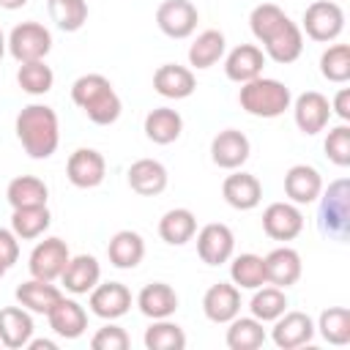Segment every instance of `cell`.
<instances>
[{"mask_svg":"<svg viewBox=\"0 0 350 350\" xmlns=\"http://www.w3.org/2000/svg\"><path fill=\"white\" fill-rule=\"evenodd\" d=\"M142 131L153 145H172L183 134V118L172 107H156L145 115Z\"/></svg>","mask_w":350,"mask_h":350,"instance_id":"cell-30","label":"cell"},{"mask_svg":"<svg viewBox=\"0 0 350 350\" xmlns=\"http://www.w3.org/2000/svg\"><path fill=\"white\" fill-rule=\"evenodd\" d=\"M66 175L77 189H96L107 178V161L96 148H77L66 161Z\"/></svg>","mask_w":350,"mask_h":350,"instance_id":"cell-14","label":"cell"},{"mask_svg":"<svg viewBox=\"0 0 350 350\" xmlns=\"http://www.w3.org/2000/svg\"><path fill=\"white\" fill-rule=\"evenodd\" d=\"M287 295H284V290L282 287H276V284H262V287H257L254 290V295H252V301H249V312H252V317H257L260 323H273L279 314H284L287 312Z\"/></svg>","mask_w":350,"mask_h":350,"instance_id":"cell-38","label":"cell"},{"mask_svg":"<svg viewBox=\"0 0 350 350\" xmlns=\"http://www.w3.org/2000/svg\"><path fill=\"white\" fill-rule=\"evenodd\" d=\"M131 304H134L131 290L123 282H98L88 293V306L101 320H118V317L129 314Z\"/></svg>","mask_w":350,"mask_h":350,"instance_id":"cell-10","label":"cell"},{"mask_svg":"<svg viewBox=\"0 0 350 350\" xmlns=\"http://www.w3.org/2000/svg\"><path fill=\"white\" fill-rule=\"evenodd\" d=\"M8 52V38H5V33L0 30V60H3V55Z\"/></svg>","mask_w":350,"mask_h":350,"instance_id":"cell-50","label":"cell"},{"mask_svg":"<svg viewBox=\"0 0 350 350\" xmlns=\"http://www.w3.org/2000/svg\"><path fill=\"white\" fill-rule=\"evenodd\" d=\"M71 101L96 126H112L123 112V101H120V96L115 93L112 82L104 74H82V77H77L71 82Z\"/></svg>","mask_w":350,"mask_h":350,"instance_id":"cell-2","label":"cell"},{"mask_svg":"<svg viewBox=\"0 0 350 350\" xmlns=\"http://www.w3.org/2000/svg\"><path fill=\"white\" fill-rule=\"evenodd\" d=\"M5 200L11 208H27V205H46L49 186L36 175H16L5 186Z\"/></svg>","mask_w":350,"mask_h":350,"instance_id":"cell-33","label":"cell"},{"mask_svg":"<svg viewBox=\"0 0 350 350\" xmlns=\"http://www.w3.org/2000/svg\"><path fill=\"white\" fill-rule=\"evenodd\" d=\"M238 104H241V109L246 115L271 120V118H279V115H284L290 109L293 93H290V88L284 82H279L273 77H254V79L241 85Z\"/></svg>","mask_w":350,"mask_h":350,"instance_id":"cell-3","label":"cell"},{"mask_svg":"<svg viewBox=\"0 0 350 350\" xmlns=\"http://www.w3.org/2000/svg\"><path fill=\"white\" fill-rule=\"evenodd\" d=\"M27 350H57V342H52V339H36V336H30V342H27Z\"/></svg>","mask_w":350,"mask_h":350,"instance_id":"cell-48","label":"cell"},{"mask_svg":"<svg viewBox=\"0 0 350 350\" xmlns=\"http://www.w3.org/2000/svg\"><path fill=\"white\" fill-rule=\"evenodd\" d=\"M52 224V213L46 205H27V208H14L11 213V230L19 241H36L41 238Z\"/></svg>","mask_w":350,"mask_h":350,"instance_id":"cell-34","label":"cell"},{"mask_svg":"<svg viewBox=\"0 0 350 350\" xmlns=\"http://www.w3.org/2000/svg\"><path fill=\"white\" fill-rule=\"evenodd\" d=\"M0 260L11 268L19 260V238L14 235V230L0 227Z\"/></svg>","mask_w":350,"mask_h":350,"instance_id":"cell-46","label":"cell"},{"mask_svg":"<svg viewBox=\"0 0 350 350\" xmlns=\"http://www.w3.org/2000/svg\"><path fill=\"white\" fill-rule=\"evenodd\" d=\"M46 11L63 33H77L88 22V0H46Z\"/></svg>","mask_w":350,"mask_h":350,"instance_id":"cell-41","label":"cell"},{"mask_svg":"<svg viewBox=\"0 0 350 350\" xmlns=\"http://www.w3.org/2000/svg\"><path fill=\"white\" fill-rule=\"evenodd\" d=\"M46 320H49V328L60 339H79L88 331V312H85V306L79 301H74V298H66V295L49 309Z\"/></svg>","mask_w":350,"mask_h":350,"instance_id":"cell-24","label":"cell"},{"mask_svg":"<svg viewBox=\"0 0 350 350\" xmlns=\"http://www.w3.org/2000/svg\"><path fill=\"white\" fill-rule=\"evenodd\" d=\"M230 328H227V334H224V342H227V347L230 350H257V347H262V342H265V323H260L257 317H232L230 323H227Z\"/></svg>","mask_w":350,"mask_h":350,"instance_id":"cell-36","label":"cell"},{"mask_svg":"<svg viewBox=\"0 0 350 350\" xmlns=\"http://www.w3.org/2000/svg\"><path fill=\"white\" fill-rule=\"evenodd\" d=\"M304 230V213L295 202H271L262 211V232L273 241H293Z\"/></svg>","mask_w":350,"mask_h":350,"instance_id":"cell-15","label":"cell"},{"mask_svg":"<svg viewBox=\"0 0 350 350\" xmlns=\"http://www.w3.org/2000/svg\"><path fill=\"white\" fill-rule=\"evenodd\" d=\"M221 197L235 211H254L262 200V183L252 172L232 170V175H227L221 183Z\"/></svg>","mask_w":350,"mask_h":350,"instance_id":"cell-19","label":"cell"},{"mask_svg":"<svg viewBox=\"0 0 350 350\" xmlns=\"http://www.w3.org/2000/svg\"><path fill=\"white\" fill-rule=\"evenodd\" d=\"M16 85L27 96H46L52 90V85H55V71L44 60L19 63V68H16Z\"/></svg>","mask_w":350,"mask_h":350,"instance_id":"cell-40","label":"cell"},{"mask_svg":"<svg viewBox=\"0 0 350 350\" xmlns=\"http://www.w3.org/2000/svg\"><path fill=\"white\" fill-rule=\"evenodd\" d=\"M137 306L148 320L172 317L178 309V293L167 282H150L137 293Z\"/></svg>","mask_w":350,"mask_h":350,"instance_id":"cell-27","label":"cell"},{"mask_svg":"<svg viewBox=\"0 0 350 350\" xmlns=\"http://www.w3.org/2000/svg\"><path fill=\"white\" fill-rule=\"evenodd\" d=\"M126 180H129L131 191H137L139 197H156L167 189L170 172L159 159H137L126 170Z\"/></svg>","mask_w":350,"mask_h":350,"instance_id":"cell-21","label":"cell"},{"mask_svg":"<svg viewBox=\"0 0 350 350\" xmlns=\"http://www.w3.org/2000/svg\"><path fill=\"white\" fill-rule=\"evenodd\" d=\"M262 260H265V282L268 284H276L282 290L293 287L301 279V273H304L301 254L293 246H276Z\"/></svg>","mask_w":350,"mask_h":350,"instance_id":"cell-20","label":"cell"},{"mask_svg":"<svg viewBox=\"0 0 350 350\" xmlns=\"http://www.w3.org/2000/svg\"><path fill=\"white\" fill-rule=\"evenodd\" d=\"M197 232V216L189 208H170L159 219V235L170 246H183Z\"/></svg>","mask_w":350,"mask_h":350,"instance_id":"cell-32","label":"cell"},{"mask_svg":"<svg viewBox=\"0 0 350 350\" xmlns=\"http://www.w3.org/2000/svg\"><path fill=\"white\" fill-rule=\"evenodd\" d=\"M271 339L279 350H295V347H304L314 339V320L306 314V312H284L273 320V328H271Z\"/></svg>","mask_w":350,"mask_h":350,"instance_id":"cell-13","label":"cell"},{"mask_svg":"<svg viewBox=\"0 0 350 350\" xmlns=\"http://www.w3.org/2000/svg\"><path fill=\"white\" fill-rule=\"evenodd\" d=\"M323 191V175L312 164H293L284 172V194L295 205H309L317 202Z\"/></svg>","mask_w":350,"mask_h":350,"instance_id":"cell-23","label":"cell"},{"mask_svg":"<svg viewBox=\"0 0 350 350\" xmlns=\"http://www.w3.org/2000/svg\"><path fill=\"white\" fill-rule=\"evenodd\" d=\"M314 334H320L328 345H347L350 342V309L347 306H328L320 312L314 323Z\"/></svg>","mask_w":350,"mask_h":350,"instance_id":"cell-37","label":"cell"},{"mask_svg":"<svg viewBox=\"0 0 350 350\" xmlns=\"http://www.w3.org/2000/svg\"><path fill=\"white\" fill-rule=\"evenodd\" d=\"M202 312L211 323L227 325L232 317L241 314V290L232 282H216L202 295Z\"/></svg>","mask_w":350,"mask_h":350,"instance_id":"cell-16","label":"cell"},{"mask_svg":"<svg viewBox=\"0 0 350 350\" xmlns=\"http://www.w3.org/2000/svg\"><path fill=\"white\" fill-rule=\"evenodd\" d=\"M331 112H336V118H339L342 123L350 120V88H339V90H336V96H334V101H331Z\"/></svg>","mask_w":350,"mask_h":350,"instance_id":"cell-47","label":"cell"},{"mask_svg":"<svg viewBox=\"0 0 350 350\" xmlns=\"http://www.w3.org/2000/svg\"><path fill=\"white\" fill-rule=\"evenodd\" d=\"M230 282L238 290H257L265 282V260L254 252H243L238 257H230Z\"/></svg>","mask_w":350,"mask_h":350,"instance_id":"cell-35","label":"cell"},{"mask_svg":"<svg viewBox=\"0 0 350 350\" xmlns=\"http://www.w3.org/2000/svg\"><path fill=\"white\" fill-rule=\"evenodd\" d=\"M252 153V142L243 131L238 129H221L213 139H211V161L219 167V170H241L246 164Z\"/></svg>","mask_w":350,"mask_h":350,"instance_id":"cell-11","label":"cell"},{"mask_svg":"<svg viewBox=\"0 0 350 350\" xmlns=\"http://www.w3.org/2000/svg\"><path fill=\"white\" fill-rule=\"evenodd\" d=\"M33 312L25 306H3L0 309V345L8 350H22L27 347L33 336Z\"/></svg>","mask_w":350,"mask_h":350,"instance_id":"cell-25","label":"cell"},{"mask_svg":"<svg viewBox=\"0 0 350 350\" xmlns=\"http://www.w3.org/2000/svg\"><path fill=\"white\" fill-rule=\"evenodd\" d=\"M25 5H27V0H0V8H5V11H16Z\"/></svg>","mask_w":350,"mask_h":350,"instance_id":"cell-49","label":"cell"},{"mask_svg":"<svg viewBox=\"0 0 350 350\" xmlns=\"http://www.w3.org/2000/svg\"><path fill=\"white\" fill-rule=\"evenodd\" d=\"M290 109H293V118H295V126H298V131L301 134H306V137H314V134H320V131H325V126H328V120H331V101L320 93V90H306V93H301L293 104H290Z\"/></svg>","mask_w":350,"mask_h":350,"instance_id":"cell-8","label":"cell"},{"mask_svg":"<svg viewBox=\"0 0 350 350\" xmlns=\"http://www.w3.org/2000/svg\"><path fill=\"white\" fill-rule=\"evenodd\" d=\"M320 74H323V79H328L334 85H345L350 79V46L331 44L320 55Z\"/></svg>","mask_w":350,"mask_h":350,"instance_id":"cell-43","label":"cell"},{"mask_svg":"<svg viewBox=\"0 0 350 350\" xmlns=\"http://www.w3.org/2000/svg\"><path fill=\"white\" fill-rule=\"evenodd\" d=\"M200 11L191 0H164L156 8V25L167 38H189L197 30Z\"/></svg>","mask_w":350,"mask_h":350,"instance_id":"cell-9","label":"cell"},{"mask_svg":"<svg viewBox=\"0 0 350 350\" xmlns=\"http://www.w3.org/2000/svg\"><path fill=\"white\" fill-rule=\"evenodd\" d=\"M68 257H71V252H68L66 241L57 238V235H49V238L38 241L33 246V252L27 257V271L36 279L57 282L60 273H63V268H66V262H68Z\"/></svg>","mask_w":350,"mask_h":350,"instance_id":"cell-7","label":"cell"},{"mask_svg":"<svg viewBox=\"0 0 350 350\" xmlns=\"http://www.w3.org/2000/svg\"><path fill=\"white\" fill-rule=\"evenodd\" d=\"M345 30V11L336 0H314L306 5L301 19V33L317 44H331Z\"/></svg>","mask_w":350,"mask_h":350,"instance_id":"cell-5","label":"cell"},{"mask_svg":"<svg viewBox=\"0 0 350 350\" xmlns=\"http://www.w3.org/2000/svg\"><path fill=\"white\" fill-rule=\"evenodd\" d=\"M8 38V55L16 63H30V60H44L52 52V33L41 22H19L14 30L5 36Z\"/></svg>","mask_w":350,"mask_h":350,"instance_id":"cell-6","label":"cell"},{"mask_svg":"<svg viewBox=\"0 0 350 350\" xmlns=\"http://www.w3.org/2000/svg\"><path fill=\"white\" fill-rule=\"evenodd\" d=\"M16 301H19V306H25L27 312H33V314H49V309L63 298V290L57 287V284H52V282H46V279H36V276H30L27 282H22L19 287H16Z\"/></svg>","mask_w":350,"mask_h":350,"instance_id":"cell-28","label":"cell"},{"mask_svg":"<svg viewBox=\"0 0 350 350\" xmlns=\"http://www.w3.org/2000/svg\"><path fill=\"white\" fill-rule=\"evenodd\" d=\"M14 131L25 153L36 161L49 159L60 145V120L57 112L46 104H27L14 120Z\"/></svg>","mask_w":350,"mask_h":350,"instance_id":"cell-1","label":"cell"},{"mask_svg":"<svg viewBox=\"0 0 350 350\" xmlns=\"http://www.w3.org/2000/svg\"><path fill=\"white\" fill-rule=\"evenodd\" d=\"M265 52L257 44H238L235 49L224 52V74L230 82H249L254 77H262L265 68Z\"/></svg>","mask_w":350,"mask_h":350,"instance_id":"cell-17","label":"cell"},{"mask_svg":"<svg viewBox=\"0 0 350 350\" xmlns=\"http://www.w3.org/2000/svg\"><path fill=\"white\" fill-rule=\"evenodd\" d=\"M129 345H131V339H129L126 328L115 325L112 320H109L107 325H101V328L90 336V347H93V350H126Z\"/></svg>","mask_w":350,"mask_h":350,"instance_id":"cell-45","label":"cell"},{"mask_svg":"<svg viewBox=\"0 0 350 350\" xmlns=\"http://www.w3.org/2000/svg\"><path fill=\"white\" fill-rule=\"evenodd\" d=\"M5 271H8V265H5V262H3V260H0V279H3V276H5Z\"/></svg>","mask_w":350,"mask_h":350,"instance_id":"cell-51","label":"cell"},{"mask_svg":"<svg viewBox=\"0 0 350 350\" xmlns=\"http://www.w3.org/2000/svg\"><path fill=\"white\" fill-rule=\"evenodd\" d=\"M107 257L115 268L131 271L145 257V238L137 230H118L107 243Z\"/></svg>","mask_w":350,"mask_h":350,"instance_id":"cell-29","label":"cell"},{"mask_svg":"<svg viewBox=\"0 0 350 350\" xmlns=\"http://www.w3.org/2000/svg\"><path fill=\"white\" fill-rule=\"evenodd\" d=\"M142 342H145L148 350H183L186 347V334L178 323L164 317V320H153L145 328Z\"/></svg>","mask_w":350,"mask_h":350,"instance_id":"cell-39","label":"cell"},{"mask_svg":"<svg viewBox=\"0 0 350 350\" xmlns=\"http://www.w3.org/2000/svg\"><path fill=\"white\" fill-rule=\"evenodd\" d=\"M224 52H227V38H224V33L208 27V30L197 33V38L189 44V66L205 71V68L216 66V63L224 57Z\"/></svg>","mask_w":350,"mask_h":350,"instance_id":"cell-31","label":"cell"},{"mask_svg":"<svg viewBox=\"0 0 350 350\" xmlns=\"http://www.w3.org/2000/svg\"><path fill=\"white\" fill-rule=\"evenodd\" d=\"M260 49L265 52L268 60H273L279 66L295 63L301 57V52H304V33H301V27L293 19H287Z\"/></svg>","mask_w":350,"mask_h":350,"instance_id":"cell-26","label":"cell"},{"mask_svg":"<svg viewBox=\"0 0 350 350\" xmlns=\"http://www.w3.org/2000/svg\"><path fill=\"white\" fill-rule=\"evenodd\" d=\"M287 19H290V16H287L276 3H260V5H254L252 14H249V27H252V36H254L260 44H265Z\"/></svg>","mask_w":350,"mask_h":350,"instance_id":"cell-42","label":"cell"},{"mask_svg":"<svg viewBox=\"0 0 350 350\" xmlns=\"http://www.w3.org/2000/svg\"><path fill=\"white\" fill-rule=\"evenodd\" d=\"M153 90L164 98H172V101H180V98H189L194 90H197V77L191 68L186 66H178V63H164L156 68L153 74Z\"/></svg>","mask_w":350,"mask_h":350,"instance_id":"cell-22","label":"cell"},{"mask_svg":"<svg viewBox=\"0 0 350 350\" xmlns=\"http://www.w3.org/2000/svg\"><path fill=\"white\" fill-rule=\"evenodd\" d=\"M320 211H317V227L323 235L334 241H347L350 232V183L347 178H336L328 183V189L320 191Z\"/></svg>","mask_w":350,"mask_h":350,"instance_id":"cell-4","label":"cell"},{"mask_svg":"<svg viewBox=\"0 0 350 350\" xmlns=\"http://www.w3.org/2000/svg\"><path fill=\"white\" fill-rule=\"evenodd\" d=\"M197 254L205 265H221L230 262L232 252H235V235L227 224L221 221H211L205 227H200L197 232Z\"/></svg>","mask_w":350,"mask_h":350,"instance_id":"cell-12","label":"cell"},{"mask_svg":"<svg viewBox=\"0 0 350 350\" xmlns=\"http://www.w3.org/2000/svg\"><path fill=\"white\" fill-rule=\"evenodd\" d=\"M323 150H325V156H328L331 164H336V167H350V126H347V123L334 126V129L325 134Z\"/></svg>","mask_w":350,"mask_h":350,"instance_id":"cell-44","label":"cell"},{"mask_svg":"<svg viewBox=\"0 0 350 350\" xmlns=\"http://www.w3.org/2000/svg\"><path fill=\"white\" fill-rule=\"evenodd\" d=\"M98 282H101V262L93 254L68 257V262L60 273V284L71 295H88Z\"/></svg>","mask_w":350,"mask_h":350,"instance_id":"cell-18","label":"cell"}]
</instances>
